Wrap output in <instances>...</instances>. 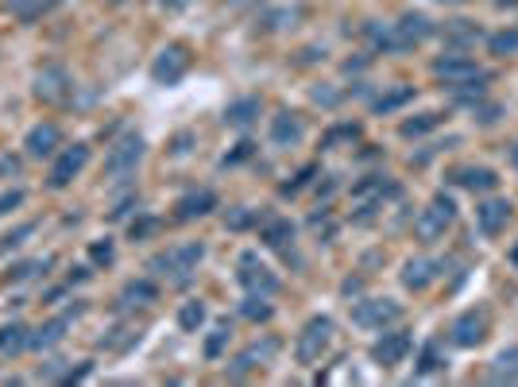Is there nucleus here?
Listing matches in <instances>:
<instances>
[{"mask_svg": "<svg viewBox=\"0 0 518 387\" xmlns=\"http://www.w3.org/2000/svg\"><path fill=\"white\" fill-rule=\"evenodd\" d=\"M433 31H438L433 20L422 16V12H406L398 23H368L363 28V35L372 39L375 51H410V46L426 43Z\"/></svg>", "mask_w": 518, "mask_h": 387, "instance_id": "nucleus-1", "label": "nucleus"}, {"mask_svg": "<svg viewBox=\"0 0 518 387\" xmlns=\"http://www.w3.org/2000/svg\"><path fill=\"white\" fill-rule=\"evenodd\" d=\"M433 74H438L449 89H461V93H464V101L484 97V81H491L488 70H480V66L472 63V58L461 55V51H453V55L438 58V63H433Z\"/></svg>", "mask_w": 518, "mask_h": 387, "instance_id": "nucleus-2", "label": "nucleus"}, {"mask_svg": "<svg viewBox=\"0 0 518 387\" xmlns=\"http://www.w3.org/2000/svg\"><path fill=\"white\" fill-rule=\"evenodd\" d=\"M202 256H205L202 244H174V248L159 252L155 260H151V272L163 275V279H174V283H186L194 267L202 264Z\"/></svg>", "mask_w": 518, "mask_h": 387, "instance_id": "nucleus-3", "label": "nucleus"}, {"mask_svg": "<svg viewBox=\"0 0 518 387\" xmlns=\"http://www.w3.org/2000/svg\"><path fill=\"white\" fill-rule=\"evenodd\" d=\"M329 345H333V318L317 314V318H310L302 325L298 341H294V357H298V365H317Z\"/></svg>", "mask_w": 518, "mask_h": 387, "instance_id": "nucleus-4", "label": "nucleus"}, {"mask_svg": "<svg viewBox=\"0 0 518 387\" xmlns=\"http://www.w3.org/2000/svg\"><path fill=\"white\" fill-rule=\"evenodd\" d=\"M453 221H456V206H453L445 194H438V198H433V202L414 217V237L426 240V244H433V240L445 237V229H449Z\"/></svg>", "mask_w": 518, "mask_h": 387, "instance_id": "nucleus-5", "label": "nucleus"}, {"mask_svg": "<svg viewBox=\"0 0 518 387\" xmlns=\"http://www.w3.org/2000/svg\"><path fill=\"white\" fill-rule=\"evenodd\" d=\"M398 194H403V190H398V182H391L387 174H368L363 182L352 186V202L360 206L356 221H368L375 209L383 206V198H398Z\"/></svg>", "mask_w": 518, "mask_h": 387, "instance_id": "nucleus-6", "label": "nucleus"}, {"mask_svg": "<svg viewBox=\"0 0 518 387\" xmlns=\"http://www.w3.org/2000/svg\"><path fill=\"white\" fill-rule=\"evenodd\" d=\"M403 318V307H398L395 299H363L352 307V322L360 325V330H387V325H395Z\"/></svg>", "mask_w": 518, "mask_h": 387, "instance_id": "nucleus-7", "label": "nucleus"}, {"mask_svg": "<svg viewBox=\"0 0 518 387\" xmlns=\"http://www.w3.org/2000/svg\"><path fill=\"white\" fill-rule=\"evenodd\" d=\"M86 163H89V144H70V147L63 144V151L51 163V190H66L86 171Z\"/></svg>", "mask_w": 518, "mask_h": 387, "instance_id": "nucleus-8", "label": "nucleus"}, {"mask_svg": "<svg viewBox=\"0 0 518 387\" xmlns=\"http://www.w3.org/2000/svg\"><path fill=\"white\" fill-rule=\"evenodd\" d=\"M237 279H240V287L248 290V295H259V299H271V295L279 290L275 272H271L267 264H259L255 252H244V256H240V272H237Z\"/></svg>", "mask_w": 518, "mask_h": 387, "instance_id": "nucleus-9", "label": "nucleus"}, {"mask_svg": "<svg viewBox=\"0 0 518 387\" xmlns=\"http://www.w3.org/2000/svg\"><path fill=\"white\" fill-rule=\"evenodd\" d=\"M139 159H144V139L124 136V139H116L109 147V156H104V174H109V179H128V174L139 167Z\"/></svg>", "mask_w": 518, "mask_h": 387, "instance_id": "nucleus-10", "label": "nucleus"}, {"mask_svg": "<svg viewBox=\"0 0 518 387\" xmlns=\"http://www.w3.org/2000/svg\"><path fill=\"white\" fill-rule=\"evenodd\" d=\"M70 93H74V81H70L66 66L46 63L39 74H35V97H39V101H46V105H66Z\"/></svg>", "mask_w": 518, "mask_h": 387, "instance_id": "nucleus-11", "label": "nucleus"}, {"mask_svg": "<svg viewBox=\"0 0 518 387\" xmlns=\"http://www.w3.org/2000/svg\"><path fill=\"white\" fill-rule=\"evenodd\" d=\"M190 70V46L186 43H171L163 46L155 66H151V78L159 81V86H174V81H182V74Z\"/></svg>", "mask_w": 518, "mask_h": 387, "instance_id": "nucleus-12", "label": "nucleus"}, {"mask_svg": "<svg viewBox=\"0 0 518 387\" xmlns=\"http://www.w3.org/2000/svg\"><path fill=\"white\" fill-rule=\"evenodd\" d=\"M410 349H414V337H410V333H383L380 341L372 345V360L380 368H395V365H403V360L410 357Z\"/></svg>", "mask_w": 518, "mask_h": 387, "instance_id": "nucleus-13", "label": "nucleus"}, {"mask_svg": "<svg viewBox=\"0 0 518 387\" xmlns=\"http://www.w3.org/2000/svg\"><path fill=\"white\" fill-rule=\"evenodd\" d=\"M28 156L31 159H54L58 151H63V128L51 124V121H43V124H35L31 132H28Z\"/></svg>", "mask_w": 518, "mask_h": 387, "instance_id": "nucleus-14", "label": "nucleus"}, {"mask_svg": "<svg viewBox=\"0 0 518 387\" xmlns=\"http://www.w3.org/2000/svg\"><path fill=\"white\" fill-rule=\"evenodd\" d=\"M488 322H491L488 310H468V314H461V318L453 322V345L476 349L488 337Z\"/></svg>", "mask_w": 518, "mask_h": 387, "instance_id": "nucleus-15", "label": "nucleus"}, {"mask_svg": "<svg viewBox=\"0 0 518 387\" xmlns=\"http://www.w3.org/2000/svg\"><path fill=\"white\" fill-rule=\"evenodd\" d=\"M279 353V341H275V337H267V341L263 345H252V349H244V353L237 357V360H232V368H229V376L232 380H244V376H248V372H255V368H263V365H271V357H275Z\"/></svg>", "mask_w": 518, "mask_h": 387, "instance_id": "nucleus-16", "label": "nucleus"}, {"mask_svg": "<svg viewBox=\"0 0 518 387\" xmlns=\"http://www.w3.org/2000/svg\"><path fill=\"white\" fill-rule=\"evenodd\" d=\"M476 221H480V232H484V237H499L511 221V202L507 198H488V202L476 206Z\"/></svg>", "mask_w": 518, "mask_h": 387, "instance_id": "nucleus-17", "label": "nucleus"}, {"mask_svg": "<svg viewBox=\"0 0 518 387\" xmlns=\"http://www.w3.org/2000/svg\"><path fill=\"white\" fill-rule=\"evenodd\" d=\"M78 314H81V302H78V307H70L66 314H58V318H51V322H43L39 325V330H35L31 333V349H54L58 341H63V337H66V325L70 322H74L78 318Z\"/></svg>", "mask_w": 518, "mask_h": 387, "instance_id": "nucleus-18", "label": "nucleus"}, {"mask_svg": "<svg viewBox=\"0 0 518 387\" xmlns=\"http://www.w3.org/2000/svg\"><path fill=\"white\" fill-rule=\"evenodd\" d=\"M305 136V124L298 113H279L271 116V144L275 147H294Z\"/></svg>", "mask_w": 518, "mask_h": 387, "instance_id": "nucleus-19", "label": "nucleus"}, {"mask_svg": "<svg viewBox=\"0 0 518 387\" xmlns=\"http://www.w3.org/2000/svg\"><path fill=\"white\" fill-rule=\"evenodd\" d=\"M213 209H217V194L213 190H194V194L179 198V206H174V221H197V217L213 214Z\"/></svg>", "mask_w": 518, "mask_h": 387, "instance_id": "nucleus-20", "label": "nucleus"}, {"mask_svg": "<svg viewBox=\"0 0 518 387\" xmlns=\"http://www.w3.org/2000/svg\"><path fill=\"white\" fill-rule=\"evenodd\" d=\"M453 186H464V190H496V171L491 167H453L445 174Z\"/></svg>", "mask_w": 518, "mask_h": 387, "instance_id": "nucleus-21", "label": "nucleus"}, {"mask_svg": "<svg viewBox=\"0 0 518 387\" xmlns=\"http://www.w3.org/2000/svg\"><path fill=\"white\" fill-rule=\"evenodd\" d=\"M441 267H445V264L426 260V256H418V260H406V267H403V283H406L410 290H426L433 279L441 275Z\"/></svg>", "mask_w": 518, "mask_h": 387, "instance_id": "nucleus-22", "label": "nucleus"}, {"mask_svg": "<svg viewBox=\"0 0 518 387\" xmlns=\"http://www.w3.org/2000/svg\"><path fill=\"white\" fill-rule=\"evenodd\" d=\"M259 240H263L267 248L287 252L290 244H294V225H290L287 217H267V221H263V229H259Z\"/></svg>", "mask_w": 518, "mask_h": 387, "instance_id": "nucleus-23", "label": "nucleus"}, {"mask_svg": "<svg viewBox=\"0 0 518 387\" xmlns=\"http://www.w3.org/2000/svg\"><path fill=\"white\" fill-rule=\"evenodd\" d=\"M23 349H31V330L23 322H8L0 325V353L4 357H20Z\"/></svg>", "mask_w": 518, "mask_h": 387, "instance_id": "nucleus-24", "label": "nucleus"}, {"mask_svg": "<svg viewBox=\"0 0 518 387\" xmlns=\"http://www.w3.org/2000/svg\"><path fill=\"white\" fill-rule=\"evenodd\" d=\"M159 299V287L151 283V279H136V283H128L121 290V310H136V307H151V302Z\"/></svg>", "mask_w": 518, "mask_h": 387, "instance_id": "nucleus-25", "label": "nucleus"}, {"mask_svg": "<svg viewBox=\"0 0 518 387\" xmlns=\"http://www.w3.org/2000/svg\"><path fill=\"white\" fill-rule=\"evenodd\" d=\"M445 43H449V46H456V51H464V46H472L476 39H480V28H476V23L472 20H449V23H445Z\"/></svg>", "mask_w": 518, "mask_h": 387, "instance_id": "nucleus-26", "label": "nucleus"}, {"mask_svg": "<svg viewBox=\"0 0 518 387\" xmlns=\"http://www.w3.org/2000/svg\"><path fill=\"white\" fill-rule=\"evenodd\" d=\"M255 116H259V97H240V101H232L229 109H225V124H232V128H248Z\"/></svg>", "mask_w": 518, "mask_h": 387, "instance_id": "nucleus-27", "label": "nucleus"}, {"mask_svg": "<svg viewBox=\"0 0 518 387\" xmlns=\"http://www.w3.org/2000/svg\"><path fill=\"white\" fill-rule=\"evenodd\" d=\"M139 341V330L136 325H116L113 333L101 337V349H109V353H124V349H132Z\"/></svg>", "mask_w": 518, "mask_h": 387, "instance_id": "nucleus-28", "label": "nucleus"}, {"mask_svg": "<svg viewBox=\"0 0 518 387\" xmlns=\"http://www.w3.org/2000/svg\"><path fill=\"white\" fill-rule=\"evenodd\" d=\"M491 380L496 383H514L518 380V349H507V353H499L496 357V365H491Z\"/></svg>", "mask_w": 518, "mask_h": 387, "instance_id": "nucleus-29", "label": "nucleus"}, {"mask_svg": "<svg viewBox=\"0 0 518 387\" xmlns=\"http://www.w3.org/2000/svg\"><path fill=\"white\" fill-rule=\"evenodd\" d=\"M441 124V113H422V116H414V121H406L398 132H403L406 139H414V136H426V132H433V128Z\"/></svg>", "mask_w": 518, "mask_h": 387, "instance_id": "nucleus-30", "label": "nucleus"}, {"mask_svg": "<svg viewBox=\"0 0 518 387\" xmlns=\"http://www.w3.org/2000/svg\"><path fill=\"white\" fill-rule=\"evenodd\" d=\"M406 101H414V86H398L391 93H383V97H375V113H391V109H398V105H406Z\"/></svg>", "mask_w": 518, "mask_h": 387, "instance_id": "nucleus-31", "label": "nucleus"}, {"mask_svg": "<svg viewBox=\"0 0 518 387\" xmlns=\"http://www.w3.org/2000/svg\"><path fill=\"white\" fill-rule=\"evenodd\" d=\"M202 322H205V307H202V302H186V307L179 310V325H182V330L186 333H197V330H202Z\"/></svg>", "mask_w": 518, "mask_h": 387, "instance_id": "nucleus-32", "label": "nucleus"}, {"mask_svg": "<svg viewBox=\"0 0 518 387\" xmlns=\"http://www.w3.org/2000/svg\"><path fill=\"white\" fill-rule=\"evenodd\" d=\"M46 4H51V0H4V8H8V12H16L20 20H35V16H43Z\"/></svg>", "mask_w": 518, "mask_h": 387, "instance_id": "nucleus-33", "label": "nucleus"}, {"mask_svg": "<svg viewBox=\"0 0 518 387\" xmlns=\"http://www.w3.org/2000/svg\"><path fill=\"white\" fill-rule=\"evenodd\" d=\"M449 360H445V353H441V345L438 341H430L426 349H422V357H418V372H441Z\"/></svg>", "mask_w": 518, "mask_h": 387, "instance_id": "nucleus-34", "label": "nucleus"}, {"mask_svg": "<svg viewBox=\"0 0 518 387\" xmlns=\"http://www.w3.org/2000/svg\"><path fill=\"white\" fill-rule=\"evenodd\" d=\"M54 260L51 256H43V260H28V264H16V267H8V283H23V279H31L39 267H51Z\"/></svg>", "mask_w": 518, "mask_h": 387, "instance_id": "nucleus-35", "label": "nucleus"}, {"mask_svg": "<svg viewBox=\"0 0 518 387\" xmlns=\"http://www.w3.org/2000/svg\"><path fill=\"white\" fill-rule=\"evenodd\" d=\"M313 179H317V163H305V167H302L298 174H294L290 182H282V194H287V198H290V194H298V190H305V186H310Z\"/></svg>", "mask_w": 518, "mask_h": 387, "instance_id": "nucleus-36", "label": "nucleus"}, {"mask_svg": "<svg viewBox=\"0 0 518 387\" xmlns=\"http://www.w3.org/2000/svg\"><path fill=\"white\" fill-rule=\"evenodd\" d=\"M240 314H244L248 322H267V318H271V307H267V299L248 295V299H244V307H240Z\"/></svg>", "mask_w": 518, "mask_h": 387, "instance_id": "nucleus-37", "label": "nucleus"}, {"mask_svg": "<svg viewBox=\"0 0 518 387\" xmlns=\"http://www.w3.org/2000/svg\"><path fill=\"white\" fill-rule=\"evenodd\" d=\"M229 337H232V330H229V322H221V325H217V330H213V337H209V341H205V357H209V360H217L221 353H225Z\"/></svg>", "mask_w": 518, "mask_h": 387, "instance_id": "nucleus-38", "label": "nucleus"}, {"mask_svg": "<svg viewBox=\"0 0 518 387\" xmlns=\"http://www.w3.org/2000/svg\"><path fill=\"white\" fill-rule=\"evenodd\" d=\"M356 136H360V124H333V128L325 132L322 144H325V147H337L340 139H356Z\"/></svg>", "mask_w": 518, "mask_h": 387, "instance_id": "nucleus-39", "label": "nucleus"}, {"mask_svg": "<svg viewBox=\"0 0 518 387\" xmlns=\"http://www.w3.org/2000/svg\"><path fill=\"white\" fill-rule=\"evenodd\" d=\"M225 225L229 229H252L255 225V209H248V206H237V209H229V217H225Z\"/></svg>", "mask_w": 518, "mask_h": 387, "instance_id": "nucleus-40", "label": "nucleus"}, {"mask_svg": "<svg viewBox=\"0 0 518 387\" xmlns=\"http://www.w3.org/2000/svg\"><path fill=\"white\" fill-rule=\"evenodd\" d=\"M491 51H496V55H514V51H518V31H499V35H491Z\"/></svg>", "mask_w": 518, "mask_h": 387, "instance_id": "nucleus-41", "label": "nucleus"}, {"mask_svg": "<svg viewBox=\"0 0 518 387\" xmlns=\"http://www.w3.org/2000/svg\"><path fill=\"white\" fill-rule=\"evenodd\" d=\"M163 229V221L159 217H139V221H132V240H144V237H151V232H159Z\"/></svg>", "mask_w": 518, "mask_h": 387, "instance_id": "nucleus-42", "label": "nucleus"}, {"mask_svg": "<svg viewBox=\"0 0 518 387\" xmlns=\"http://www.w3.org/2000/svg\"><path fill=\"white\" fill-rule=\"evenodd\" d=\"M113 256H116L113 240H97V244L89 248V260H93V264H113Z\"/></svg>", "mask_w": 518, "mask_h": 387, "instance_id": "nucleus-43", "label": "nucleus"}, {"mask_svg": "<svg viewBox=\"0 0 518 387\" xmlns=\"http://www.w3.org/2000/svg\"><path fill=\"white\" fill-rule=\"evenodd\" d=\"M31 232H35V221H28V225H20L16 232H8V237H4V244H0V252H8V248H20V244H23V237H31Z\"/></svg>", "mask_w": 518, "mask_h": 387, "instance_id": "nucleus-44", "label": "nucleus"}, {"mask_svg": "<svg viewBox=\"0 0 518 387\" xmlns=\"http://www.w3.org/2000/svg\"><path fill=\"white\" fill-rule=\"evenodd\" d=\"M252 156H255V144H252V139H240L237 151H232V156H225V167H237V163L252 159Z\"/></svg>", "mask_w": 518, "mask_h": 387, "instance_id": "nucleus-45", "label": "nucleus"}, {"mask_svg": "<svg viewBox=\"0 0 518 387\" xmlns=\"http://www.w3.org/2000/svg\"><path fill=\"white\" fill-rule=\"evenodd\" d=\"M23 202V190H8V194H0V214H12Z\"/></svg>", "mask_w": 518, "mask_h": 387, "instance_id": "nucleus-46", "label": "nucleus"}, {"mask_svg": "<svg viewBox=\"0 0 518 387\" xmlns=\"http://www.w3.org/2000/svg\"><path fill=\"white\" fill-rule=\"evenodd\" d=\"M8 174H20V159L16 156H0V179H8Z\"/></svg>", "mask_w": 518, "mask_h": 387, "instance_id": "nucleus-47", "label": "nucleus"}, {"mask_svg": "<svg viewBox=\"0 0 518 387\" xmlns=\"http://www.w3.org/2000/svg\"><path fill=\"white\" fill-rule=\"evenodd\" d=\"M155 4H159L163 12H182L186 4H190V0H155Z\"/></svg>", "mask_w": 518, "mask_h": 387, "instance_id": "nucleus-48", "label": "nucleus"}, {"mask_svg": "<svg viewBox=\"0 0 518 387\" xmlns=\"http://www.w3.org/2000/svg\"><path fill=\"white\" fill-rule=\"evenodd\" d=\"M511 163H514V171H518V139H514V147H511Z\"/></svg>", "mask_w": 518, "mask_h": 387, "instance_id": "nucleus-49", "label": "nucleus"}, {"mask_svg": "<svg viewBox=\"0 0 518 387\" xmlns=\"http://www.w3.org/2000/svg\"><path fill=\"white\" fill-rule=\"evenodd\" d=\"M496 4H499V8H514V4H518V0H496Z\"/></svg>", "mask_w": 518, "mask_h": 387, "instance_id": "nucleus-50", "label": "nucleus"}, {"mask_svg": "<svg viewBox=\"0 0 518 387\" xmlns=\"http://www.w3.org/2000/svg\"><path fill=\"white\" fill-rule=\"evenodd\" d=\"M109 4H128V0H109Z\"/></svg>", "mask_w": 518, "mask_h": 387, "instance_id": "nucleus-51", "label": "nucleus"}, {"mask_svg": "<svg viewBox=\"0 0 518 387\" xmlns=\"http://www.w3.org/2000/svg\"><path fill=\"white\" fill-rule=\"evenodd\" d=\"M449 4H461V0H449Z\"/></svg>", "mask_w": 518, "mask_h": 387, "instance_id": "nucleus-52", "label": "nucleus"}]
</instances>
